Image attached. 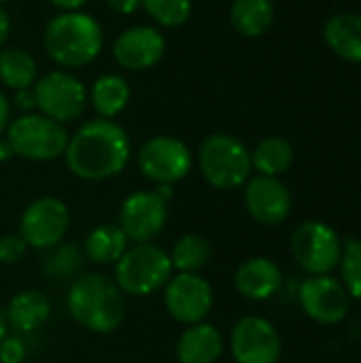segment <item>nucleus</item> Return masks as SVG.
I'll use <instances>...</instances> for the list:
<instances>
[{"label": "nucleus", "instance_id": "nucleus-1", "mask_svg": "<svg viewBox=\"0 0 361 363\" xmlns=\"http://www.w3.org/2000/svg\"><path fill=\"white\" fill-rule=\"evenodd\" d=\"M132 157L128 132L113 119H91L83 123L64 151L68 170L81 181H109L126 170Z\"/></svg>", "mask_w": 361, "mask_h": 363}, {"label": "nucleus", "instance_id": "nucleus-2", "mask_svg": "<svg viewBox=\"0 0 361 363\" xmlns=\"http://www.w3.org/2000/svg\"><path fill=\"white\" fill-rule=\"evenodd\" d=\"M43 45L57 66L83 68L100 55L104 32L100 21L85 11H60L47 21Z\"/></svg>", "mask_w": 361, "mask_h": 363}, {"label": "nucleus", "instance_id": "nucleus-3", "mask_svg": "<svg viewBox=\"0 0 361 363\" xmlns=\"http://www.w3.org/2000/svg\"><path fill=\"white\" fill-rule=\"evenodd\" d=\"M68 315L91 334H113L126 317V298L115 281L104 274L74 279L66 294Z\"/></svg>", "mask_w": 361, "mask_h": 363}, {"label": "nucleus", "instance_id": "nucleus-4", "mask_svg": "<svg viewBox=\"0 0 361 363\" xmlns=\"http://www.w3.org/2000/svg\"><path fill=\"white\" fill-rule=\"evenodd\" d=\"M198 168L215 189H236L251 179V151L232 134H211L198 149Z\"/></svg>", "mask_w": 361, "mask_h": 363}, {"label": "nucleus", "instance_id": "nucleus-5", "mask_svg": "<svg viewBox=\"0 0 361 363\" xmlns=\"http://www.w3.org/2000/svg\"><path fill=\"white\" fill-rule=\"evenodd\" d=\"M174 268L166 249L153 242L132 245L115 264V285L123 296L147 298L170 281Z\"/></svg>", "mask_w": 361, "mask_h": 363}, {"label": "nucleus", "instance_id": "nucleus-6", "mask_svg": "<svg viewBox=\"0 0 361 363\" xmlns=\"http://www.w3.org/2000/svg\"><path fill=\"white\" fill-rule=\"evenodd\" d=\"M4 138L15 155L30 162H51L64 155L70 136L62 123L40 113H23L9 123Z\"/></svg>", "mask_w": 361, "mask_h": 363}, {"label": "nucleus", "instance_id": "nucleus-7", "mask_svg": "<svg viewBox=\"0 0 361 363\" xmlns=\"http://www.w3.org/2000/svg\"><path fill=\"white\" fill-rule=\"evenodd\" d=\"M32 91L38 113L62 125L77 121L85 113L87 89L68 70H51L38 77Z\"/></svg>", "mask_w": 361, "mask_h": 363}, {"label": "nucleus", "instance_id": "nucleus-8", "mask_svg": "<svg viewBox=\"0 0 361 363\" xmlns=\"http://www.w3.org/2000/svg\"><path fill=\"white\" fill-rule=\"evenodd\" d=\"M291 253L309 274H330L340 264L343 242L332 225L323 221H304L291 236Z\"/></svg>", "mask_w": 361, "mask_h": 363}, {"label": "nucleus", "instance_id": "nucleus-9", "mask_svg": "<svg viewBox=\"0 0 361 363\" xmlns=\"http://www.w3.org/2000/svg\"><path fill=\"white\" fill-rule=\"evenodd\" d=\"M70 228V211L64 200L53 196L36 198L26 206L19 219V236L28 249L47 251L60 245Z\"/></svg>", "mask_w": 361, "mask_h": 363}, {"label": "nucleus", "instance_id": "nucleus-10", "mask_svg": "<svg viewBox=\"0 0 361 363\" xmlns=\"http://www.w3.org/2000/svg\"><path fill=\"white\" fill-rule=\"evenodd\" d=\"M194 166L189 147L174 136H153L138 151V168L155 185H174L183 181Z\"/></svg>", "mask_w": 361, "mask_h": 363}, {"label": "nucleus", "instance_id": "nucleus-11", "mask_svg": "<svg viewBox=\"0 0 361 363\" xmlns=\"http://www.w3.org/2000/svg\"><path fill=\"white\" fill-rule=\"evenodd\" d=\"M168 223V202L155 189H138L119 206V228L132 245L153 242Z\"/></svg>", "mask_w": 361, "mask_h": 363}, {"label": "nucleus", "instance_id": "nucleus-12", "mask_svg": "<svg viewBox=\"0 0 361 363\" xmlns=\"http://www.w3.org/2000/svg\"><path fill=\"white\" fill-rule=\"evenodd\" d=\"M166 313L181 325L202 323L213 308V287L196 272H177L164 285Z\"/></svg>", "mask_w": 361, "mask_h": 363}, {"label": "nucleus", "instance_id": "nucleus-13", "mask_svg": "<svg viewBox=\"0 0 361 363\" xmlns=\"http://www.w3.org/2000/svg\"><path fill=\"white\" fill-rule=\"evenodd\" d=\"M230 349L236 363H279L283 342L268 319L249 315L232 328Z\"/></svg>", "mask_w": 361, "mask_h": 363}, {"label": "nucleus", "instance_id": "nucleus-14", "mask_svg": "<svg viewBox=\"0 0 361 363\" xmlns=\"http://www.w3.org/2000/svg\"><path fill=\"white\" fill-rule=\"evenodd\" d=\"M300 306L313 321L321 325L340 323L351 306V296L345 285L330 274L311 277L300 287Z\"/></svg>", "mask_w": 361, "mask_h": 363}, {"label": "nucleus", "instance_id": "nucleus-15", "mask_svg": "<svg viewBox=\"0 0 361 363\" xmlns=\"http://www.w3.org/2000/svg\"><path fill=\"white\" fill-rule=\"evenodd\" d=\"M166 53V36L155 26H132L123 30L113 45L115 62L134 72L149 70L160 64Z\"/></svg>", "mask_w": 361, "mask_h": 363}, {"label": "nucleus", "instance_id": "nucleus-16", "mask_svg": "<svg viewBox=\"0 0 361 363\" xmlns=\"http://www.w3.org/2000/svg\"><path fill=\"white\" fill-rule=\"evenodd\" d=\"M294 200L277 177H253L245 183V208L262 225H279L291 213Z\"/></svg>", "mask_w": 361, "mask_h": 363}, {"label": "nucleus", "instance_id": "nucleus-17", "mask_svg": "<svg viewBox=\"0 0 361 363\" xmlns=\"http://www.w3.org/2000/svg\"><path fill=\"white\" fill-rule=\"evenodd\" d=\"M283 283L281 268L268 257H251L243 262L234 272L236 291L253 302H264L272 298Z\"/></svg>", "mask_w": 361, "mask_h": 363}, {"label": "nucleus", "instance_id": "nucleus-18", "mask_svg": "<svg viewBox=\"0 0 361 363\" xmlns=\"http://www.w3.org/2000/svg\"><path fill=\"white\" fill-rule=\"evenodd\" d=\"M51 317V302L38 289H23L15 294L4 311L6 328L19 334H32L40 330Z\"/></svg>", "mask_w": 361, "mask_h": 363}, {"label": "nucleus", "instance_id": "nucleus-19", "mask_svg": "<svg viewBox=\"0 0 361 363\" xmlns=\"http://www.w3.org/2000/svg\"><path fill=\"white\" fill-rule=\"evenodd\" d=\"M179 363H215L223 353V336L211 323L187 325L177 340Z\"/></svg>", "mask_w": 361, "mask_h": 363}, {"label": "nucleus", "instance_id": "nucleus-20", "mask_svg": "<svg viewBox=\"0 0 361 363\" xmlns=\"http://www.w3.org/2000/svg\"><path fill=\"white\" fill-rule=\"evenodd\" d=\"M323 38L338 57L361 64V15L338 13L330 17L323 28Z\"/></svg>", "mask_w": 361, "mask_h": 363}, {"label": "nucleus", "instance_id": "nucleus-21", "mask_svg": "<svg viewBox=\"0 0 361 363\" xmlns=\"http://www.w3.org/2000/svg\"><path fill=\"white\" fill-rule=\"evenodd\" d=\"M128 247L130 240L117 223H102L87 234L83 242V255L98 266H115Z\"/></svg>", "mask_w": 361, "mask_h": 363}, {"label": "nucleus", "instance_id": "nucleus-22", "mask_svg": "<svg viewBox=\"0 0 361 363\" xmlns=\"http://www.w3.org/2000/svg\"><path fill=\"white\" fill-rule=\"evenodd\" d=\"M89 102L94 106V111L102 117V119H113L119 113L126 111L132 89L128 85V81L121 74L115 72H106L102 77H98L89 89Z\"/></svg>", "mask_w": 361, "mask_h": 363}, {"label": "nucleus", "instance_id": "nucleus-23", "mask_svg": "<svg viewBox=\"0 0 361 363\" xmlns=\"http://www.w3.org/2000/svg\"><path fill=\"white\" fill-rule=\"evenodd\" d=\"M274 19L272 0H234L230 6L232 28L247 38H257L266 34Z\"/></svg>", "mask_w": 361, "mask_h": 363}, {"label": "nucleus", "instance_id": "nucleus-24", "mask_svg": "<svg viewBox=\"0 0 361 363\" xmlns=\"http://www.w3.org/2000/svg\"><path fill=\"white\" fill-rule=\"evenodd\" d=\"M170 262L177 272H200L209 266L213 257V245L206 236L198 232H187L177 238L170 249Z\"/></svg>", "mask_w": 361, "mask_h": 363}, {"label": "nucleus", "instance_id": "nucleus-25", "mask_svg": "<svg viewBox=\"0 0 361 363\" xmlns=\"http://www.w3.org/2000/svg\"><path fill=\"white\" fill-rule=\"evenodd\" d=\"M38 79V64L30 51L19 47H6L0 51V81L11 89L34 87Z\"/></svg>", "mask_w": 361, "mask_h": 363}, {"label": "nucleus", "instance_id": "nucleus-26", "mask_svg": "<svg viewBox=\"0 0 361 363\" xmlns=\"http://www.w3.org/2000/svg\"><path fill=\"white\" fill-rule=\"evenodd\" d=\"M294 157L296 153L291 143L281 136H268L251 151V164L264 177H279L287 172L294 164Z\"/></svg>", "mask_w": 361, "mask_h": 363}, {"label": "nucleus", "instance_id": "nucleus-27", "mask_svg": "<svg viewBox=\"0 0 361 363\" xmlns=\"http://www.w3.org/2000/svg\"><path fill=\"white\" fill-rule=\"evenodd\" d=\"M83 251L74 242H60L51 249H47V255L43 259V272L51 279L64 281L79 274L83 266Z\"/></svg>", "mask_w": 361, "mask_h": 363}, {"label": "nucleus", "instance_id": "nucleus-28", "mask_svg": "<svg viewBox=\"0 0 361 363\" xmlns=\"http://www.w3.org/2000/svg\"><path fill=\"white\" fill-rule=\"evenodd\" d=\"M147 15L162 28H181L191 17V0H143Z\"/></svg>", "mask_w": 361, "mask_h": 363}, {"label": "nucleus", "instance_id": "nucleus-29", "mask_svg": "<svg viewBox=\"0 0 361 363\" xmlns=\"http://www.w3.org/2000/svg\"><path fill=\"white\" fill-rule=\"evenodd\" d=\"M343 285L351 298L361 300V240H349L340 255Z\"/></svg>", "mask_w": 361, "mask_h": 363}, {"label": "nucleus", "instance_id": "nucleus-30", "mask_svg": "<svg viewBox=\"0 0 361 363\" xmlns=\"http://www.w3.org/2000/svg\"><path fill=\"white\" fill-rule=\"evenodd\" d=\"M28 253V245L26 240L17 234H4L0 238V264L4 266H15L19 264Z\"/></svg>", "mask_w": 361, "mask_h": 363}, {"label": "nucleus", "instance_id": "nucleus-31", "mask_svg": "<svg viewBox=\"0 0 361 363\" xmlns=\"http://www.w3.org/2000/svg\"><path fill=\"white\" fill-rule=\"evenodd\" d=\"M26 342L19 336H4L0 342V363H23Z\"/></svg>", "mask_w": 361, "mask_h": 363}, {"label": "nucleus", "instance_id": "nucleus-32", "mask_svg": "<svg viewBox=\"0 0 361 363\" xmlns=\"http://www.w3.org/2000/svg\"><path fill=\"white\" fill-rule=\"evenodd\" d=\"M13 100H15V106L21 111V115H23V113H34V108H36V98H34L32 87H28V89H17Z\"/></svg>", "mask_w": 361, "mask_h": 363}, {"label": "nucleus", "instance_id": "nucleus-33", "mask_svg": "<svg viewBox=\"0 0 361 363\" xmlns=\"http://www.w3.org/2000/svg\"><path fill=\"white\" fill-rule=\"evenodd\" d=\"M109 6L117 15H134L138 9H143V0H109Z\"/></svg>", "mask_w": 361, "mask_h": 363}, {"label": "nucleus", "instance_id": "nucleus-34", "mask_svg": "<svg viewBox=\"0 0 361 363\" xmlns=\"http://www.w3.org/2000/svg\"><path fill=\"white\" fill-rule=\"evenodd\" d=\"M9 123H11V102H9V98L0 91V136L6 132Z\"/></svg>", "mask_w": 361, "mask_h": 363}, {"label": "nucleus", "instance_id": "nucleus-35", "mask_svg": "<svg viewBox=\"0 0 361 363\" xmlns=\"http://www.w3.org/2000/svg\"><path fill=\"white\" fill-rule=\"evenodd\" d=\"M9 32H11V17H9L4 4H0V49L9 38Z\"/></svg>", "mask_w": 361, "mask_h": 363}, {"label": "nucleus", "instance_id": "nucleus-36", "mask_svg": "<svg viewBox=\"0 0 361 363\" xmlns=\"http://www.w3.org/2000/svg\"><path fill=\"white\" fill-rule=\"evenodd\" d=\"M53 6H57L60 11H81V6L87 0H49Z\"/></svg>", "mask_w": 361, "mask_h": 363}, {"label": "nucleus", "instance_id": "nucleus-37", "mask_svg": "<svg viewBox=\"0 0 361 363\" xmlns=\"http://www.w3.org/2000/svg\"><path fill=\"white\" fill-rule=\"evenodd\" d=\"M11 157H15V153H13L11 145L6 143V138H2L0 140V162H9Z\"/></svg>", "mask_w": 361, "mask_h": 363}, {"label": "nucleus", "instance_id": "nucleus-38", "mask_svg": "<svg viewBox=\"0 0 361 363\" xmlns=\"http://www.w3.org/2000/svg\"><path fill=\"white\" fill-rule=\"evenodd\" d=\"M4 336H6V321H4V313L0 311V342Z\"/></svg>", "mask_w": 361, "mask_h": 363}, {"label": "nucleus", "instance_id": "nucleus-39", "mask_svg": "<svg viewBox=\"0 0 361 363\" xmlns=\"http://www.w3.org/2000/svg\"><path fill=\"white\" fill-rule=\"evenodd\" d=\"M6 2H13V0H0V4H6Z\"/></svg>", "mask_w": 361, "mask_h": 363}]
</instances>
